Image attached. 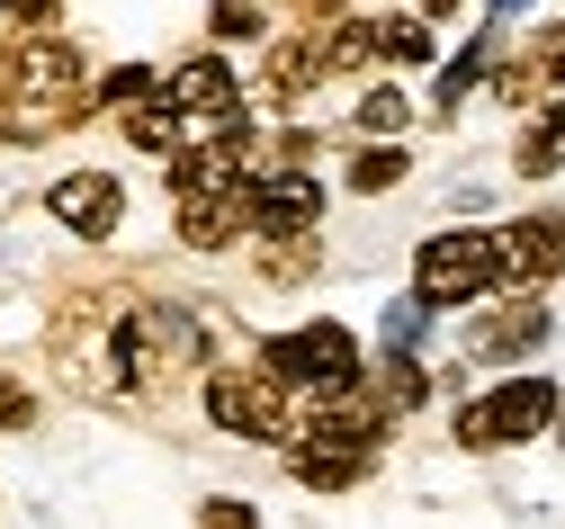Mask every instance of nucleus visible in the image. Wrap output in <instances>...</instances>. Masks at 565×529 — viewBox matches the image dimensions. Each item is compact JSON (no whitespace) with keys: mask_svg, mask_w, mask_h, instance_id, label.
<instances>
[{"mask_svg":"<svg viewBox=\"0 0 565 529\" xmlns=\"http://www.w3.org/2000/svg\"><path fill=\"white\" fill-rule=\"evenodd\" d=\"M493 278H503L493 234H431L422 261H413V296L422 306H467V296H484Z\"/></svg>","mask_w":565,"mask_h":529,"instance_id":"1","label":"nucleus"},{"mask_svg":"<svg viewBox=\"0 0 565 529\" xmlns=\"http://www.w3.org/2000/svg\"><path fill=\"white\" fill-rule=\"evenodd\" d=\"M260 359H269V377H278V387H315V395H341V387H360V350H350V332H341V324L278 332Z\"/></svg>","mask_w":565,"mask_h":529,"instance_id":"2","label":"nucleus"},{"mask_svg":"<svg viewBox=\"0 0 565 529\" xmlns=\"http://www.w3.org/2000/svg\"><path fill=\"white\" fill-rule=\"evenodd\" d=\"M547 413H556V387H547V377H512L493 404H467V413H458V440H467V448L530 440V431H547Z\"/></svg>","mask_w":565,"mask_h":529,"instance_id":"3","label":"nucleus"},{"mask_svg":"<svg viewBox=\"0 0 565 529\" xmlns=\"http://www.w3.org/2000/svg\"><path fill=\"white\" fill-rule=\"evenodd\" d=\"M243 207H252L260 234H297V224H315V215H323V189H315L306 171H269V180H252V189H243Z\"/></svg>","mask_w":565,"mask_h":529,"instance_id":"4","label":"nucleus"},{"mask_svg":"<svg viewBox=\"0 0 565 529\" xmlns=\"http://www.w3.org/2000/svg\"><path fill=\"white\" fill-rule=\"evenodd\" d=\"M206 413H216L225 431H252V440H278V431H288L278 395H269V387H252V377H216V387H206Z\"/></svg>","mask_w":565,"mask_h":529,"instance_id":"5","label":"nucleus"},{"mask_svg":"<svg viewBox=\"0 0 565 529\" xmlns=\"http://www.w3.org/2000/svg\"><path fill=\"white\" fill-rule=\"evenodd\" d=\"M45 207H54L63 224H82V234H108L126 198H117V180H108V171H82V180H54V189H45Z\"/></svg>","mask_w":565,"mask_h":529,"instance_id":"6","label":"nucleus"},{"mask_svg":"<svg viewBox=\"0 0 565 529\" xmlns=\"http://www.w3.org/2000/svg\"><path fill=\"white\" fill-rule=\"evenodd\" d=\"M243 189H198V198H180V234L198 243V252H216V243H234L243 234Z\"/></svg>","mask_w":565,"mask_h":529,"instance_id":"7","label":"nucleus"},{"mask_svg":"<svg viewBox=\"0 0 565 529\" xmlns=\"http://www.w3.org/2000/svg\"><path fill=\"white\" fill-rule=\"evenodd\" d=\"M493 252H503V278H547L565 243H547V224H512V234H493Z\"/></svg>","mask_w":565,"mask_h":529,"instance_id":"8","label":"nucleus"},{"mask_svg":"<svg viewBox=\"0 0 565 529\" xmlns=\"http://www.w3.org/2000/svg\"><path fill=\"white\" fill-rule=\"evenodd\" d=\"M171 99H180V108H206V117H234V82H225V63H180Z\"/></svg>","mask_w":565,"mask_h":529,"instance_id":"9","label":"nucleus"},{"mask_svg":"<svg viewBox=\"0 0 565 529\" xmlns=\"http://www.w3.org/2000/svg\"><path fill=\"white\" fill-rule=\"evenodd\" d=\"M10 72H19V91H36V99H45V91H73V72H82V63L63 54V45H19V63H10Z\"/></svg>","mask_w":565,"mask_h":529,"instance_id":"10","label":"nucleus"},{"mask_svg":"<svg viewBox=\"0 0 565 529\" xmlns=\"http://www.w3.org/2000/svg\"><path fill=\"white\" fill-rule=\"evenodd\" d=\"M539 332H547V306H521V315H503L493 332H476V350H530Z\"/></svg>","mask_w":565,"mask_h":529,"instance_id":"11","label":"nucleus"},{"mask_svg":"<svg viewBox=\"0 0 565 529\" xmlns=\"http://www.w3.org/2000/svg\"><path fill=\"white\" fill-rule=\"evenodd\" d=\"M135 144H153V154L180 144V99H171V108H135Z\"/></svg>","mask_w":565,"mask_h":529,"instance_id":"12","label":"nucleus"},{"mask_svg":"<svg viewBox=\"0 0 565 529\" xmlns=\"http://www.w3.org/2000/svg\"><path fill=\"white\" fill-rule=\"evenodd\" d=\"M377 395H386V404H422V368H413L404 350L386 359V377H377Z\"/></svg>","mask_w":565,"mask_h":529,"instance_id":"13","label":"nucleus"},{"mask_svg":"<svg viewBox=\"0 0 565 529\" xmlns=\"http://www.w3.org/2000/svg\"><path fill=\"white\" fill-rule=\"evenodd\" d=\"M377 45H386L395 63H422V54H431V36H422L413 19H395V28H377Z\"/></svg>","mask_w":565,"mask_h":529,"instance_id":"14","label":"nucleus"},{"mask_svg":"<svg viewBox=\"0 0 565 529\" xmlns=\"http://www.w3.org/2000/svg\"><path fill=\"white\" fill-rule=\"evenodd\" d=\"M369 458H297V485H350Z\"/></svg>","mask_w":565,"mask_h":529,"instance_id":"15","label":"nucleus"},{"mask_svg":"<svg viewBox=\"0 0 565 529\" xmlns=\"http://www.w3.org/2000/svg\"><path fill=\"white\" fill-rule=\"evenodd\" d=\"M404 171V154H395V144H377V154H360V171H350V180H360V189H386Z\"/></svg>","mask_w":565,"mask_h":529,"instance_id":"16","label":"nucleus"},{"mask_svg":"<svg viewBox=\"0 0 565 529\" xmlns=\"http://www.w3.org/2000/svg\"><path fill=\"white\" fill-rule=\"evenodd\" d=\"M145 91H153V72H135V63H126V72H108V82H99V99H117V108H135Z\"/></svg>","mask_w":565,"mask_h":529,"instance_id":"17","label":"nucleus"},{"mask_svg":"<svg viewBox=\"0 0 565 529\" xmlns=\"http://www.w3.org/2000/svg\"><path fill=\"white\" fill-rule=\"evenodd\" d=\"M216 36H260V10L252 0H216Z\"/></svg>","mask_w":565,"mask_h":529,"instance_id":"18","label":"nucleus"},{"mask_svg":"<svg viewBox=\"0 0 565 529\" xmlns=\"http://www.w3.org/2000/svg\"><path fill=\"white\" fill-rule=\"evenodd\" d=\"M422 315H431V306H422V296H413V306H386V341H395V350H404V341H413V332H422Z\"/></svg>","mask_w":565,"mask_h":529,"instance_id":"19","label":"nucleus"},{"mask_svg":"<svg viewBox=\"0 0 565 529\" xmlns=\"http://www.w3.org/2000/svg\"><path fill=\"white\" fill-rule=\"evenodd\" d=\"M360 117H369V126H377V135H395V126H404V99H395V91H377V99H369V108H360Z\"/></svg>","mask_w":565,"mask_h":529,"instance_id":"20","label":"nucleus"},{"mask_svg":"<svg viewBox=\"0 0 565 529\" xmlns=\"http://www.w3.org/2000/svg\"><path fill=\"white\" fill-rule=\"evenodd\" d=\"M36 404H28V387H0V422H28Z\"/></svg>","mask_w":565,"mask_h":529,"instance_id":"21","label":"nucleus"},{"mask_svg":"<svg viewBox=\"0 0 565 529\" xmlns=\"http://www.w3.org/2000/svg\"><path fill=\"white\" fill-rule=\"evenodd\" d=\"M10 10H19V19H54V0H10Z\"/></svg>","mask_w":565,"mask_h":529,"instance_id":"22","label":"nucleus"},{"mask_svg":"<svg viewBox=\"0 0 565 529\" xmlns=\"http://www.w3.org/2000/svg\"><path fill=\"white\" fill-rule=\"evenodd\" d=\"M493 10H530V0H493Z\"/></svg>","mask_w":565,"mask_h":529,"instance_id":"23","label":"nucleus"},{"mask_svg":"<svg viewBox=\"0 0 565 529\" xmlns=\"http://www.w3.org/2000/svg\"><path fill=\"white\" fill-rule=\"evenodd\" d=\"M0 10H10V0H0Z\"/></svg>","mask_w":565,"mask_h":529,"instance_id":"24","label":"nucleus"}]
</instances>
